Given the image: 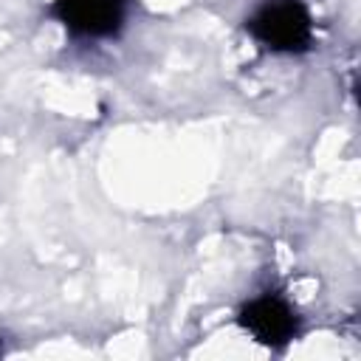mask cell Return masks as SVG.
Returning <instances> with one entry per match:
<instances>
[{"mask_svg":"<svg viewBox=\"0 0 361 361\" xmlns=\"http://www.w3.org/2000/svg\"><path fill=\"white\" fill-rule=\"evenodd\" d=\"M245 28L257 42L279 54H302L313 39V20L302 0H265Z\"/></svg>","mask_w":361,"mask_h":361,"instance_id":"cell-1","label":"cell"},{"mask_svg":"<svg viewBox=\"0 0 361 361\" xmlns=\"http://www.w3.org/2000/svg\"><path fill=\"white\" fill-rule=\"evenodd\" d=\"M51 11L79 37H113L124 23V0H54Z\"/></svg>","mask_w":361,"mask_h":361,"instance_id":"cell-2","label":"cell"},{"mask_svg":"<svg viewBox=\"0 0 361 361\" xmlns=\"http://www.w3.org/2000/svg\"><path fill=\"white\" fill-rule=\"evenodd\" d=\"M296 313L279 296H259L240 310V327L265 347H285L296 333Z\"/></svg>","mask_w":361,"mask_h":361,"instance_id":"cell-3","label":"cell"}]
</instances>
